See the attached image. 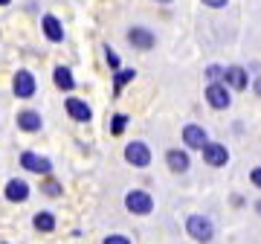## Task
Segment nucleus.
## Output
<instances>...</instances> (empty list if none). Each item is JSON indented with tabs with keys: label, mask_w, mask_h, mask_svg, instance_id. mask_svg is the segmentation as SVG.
<instances>
[{
	"label": "nucleus",
	"mask_w": 261,
	"mask_h": 244,
	"mask_svg": "<svg viewBox=\"0 0 261 244\" xmlns=\"http://www.w3.org/2000/svg\"><path fill=\"white\" fill-rule=\"evenodd\" d=\"M186 233L197 244H209L215 238V224L206 215H189L186 218Z\"/></svg>",
	"instance_id": "nucleus-1"
},
{
	"label": "nucleus",
	"mask_w": 261,
	"mask_h": 244,
	"mask_svg": "<svg viewBox=\"0 0 261 244\" xmlns=\"http://www.w3.org/2000/svg\"><path fill=\"white\" fill-rule=\"evenodd\" d=\"M125 209L134 215H148V212H154V198L145 189H130L125 195Z\"/></svg>",
	"instance_id": "nucleus-2"
},
{
	"label": "nucleus",
	"mask_w": 261,
	"mask_h": 244,
	"mask_svg": "<svg viewBox=\"0 0 261 244\" xmlns=\"http://www.w3.org/2000/svg\"><path fill=\"white\" fill-rule=\"evenodd\" d=\"M125 160L137 169H145V166H151V149L142 140H134L125 145Z\"/></svg>",
	"instance_id": "nucleus-3"
},
{
	"label": "nucleus",
	"mask_w": 261,
	"mask_h": 244,
	"mask_svg": "<svg viewBox=\"0 0 261 244\" xmlns=\"http://www.w3.org/2000/svg\"><path fill=\"white\" fill-rule=\"evenodd\" d=\"M206 102H209V108H215V111H226V108L232 105L229 87H226L224 82H215V85H209V87H206Z\"/></svg>",
	"instance_id": "nucleus-4"
},
{
	"label": "nucleus",
	"mask_w": 261,
	"mask_h": 244,
	"mask_svg": "<svg viewBox=\"0 0 261 244\" xmlns=\"http://www.w3.org/2000/svg\"><path fill=\"white\" fill-rule=\"evenodd\" d=\"M35 76L29 73V70H18L15 79H12V90L18 99H29V96H35Z\"/></svg>",
	"instance_id": "nucleus-5"
},
{
	"label": "nucleus",
	"mask_w": 261,
	"mask_h": 244,
	"mask_svg": "<svg viewBox=\"0 0 261 244\" xmlns=\"http://www.w3.org/2000/svg\"><path fill=\"white\" fill-rule=\"evenodd\" d=\"M183 142H186V149L203 151L206 145H209V134H206L203 125H186V128H183Z\"/></svg>",
	"instance_id": "nucleus-6"
},
{
	"label": "nucleus",
	"mask_w": 261,
	"mask_h": 244,
	"mask_svg": "<svg viewBox=\"0 0 261 244\" xmlns=\"http://www.w3.org/2000/svg\"><path fill=\"white\" fill-rule=\"evenodd\" d=\"M20 166L27 172H35V175H49V172H53V163H49L47 157L35 154V151H23V154H20Z\"/></svg>",
	"instance_id": "nucleus-7"
},
{
	"label": "nucleus",
	"mask_w": 261,
	"mask_h": 244,
	"mask_svg": "<svg viewBox=\"0 0 261 244\" xmlns=\"http://www.w3.org/2000/svg\"><path fill=\"white\" fill-rule=\"evenodd\" d=\"M203 160L209 163V166H215V169H221V166L229 163V151H226L224 142H209V145L203 149Z\"/></svg>",
	"instance_id": "nucleus-8"
},
{
	"label": "nucleus",
	"mask_w": 261,
	"mask_h": 244,
	"mask_svg": "<svg viewBox=\"0 0 261 244\" xmlns=\"http://www.w3.org/2000/svg\"><path fill=\"white\" fill-rule=\"evenodd\" d=\"M128 41H130L137 50H151L154 44H157L154 32H151V29H145V27H130V29H128Z\"/></svg>",
	"instance_id": "nucleus-9"
},
{
	"label": "nucleus",
	"mask_w": 261,
	"mask_h": 244,
	"mask_svg": "<svg viewBox=\"0 0 261 244\" xmlns=\"http://www.w3.org/2000/svg\"><path fill=\"white\" fill-rule=\"evenodd\" d=\"M64 108H67V113H70V119H75V122H90V119H93L90 105L82 102V99H75V96H70V99H67Z\"/></svg>",
	"instance_id": "nucleus-10"
},
{
	"label": "nucleus",
	"mask_w": 261,
	"mask_h": 244,
	"mask_svg": "<svg viewBox=\"0 0 261 244\" xmlns=\"http://www.w3.org/2000/svg\"><path fill=\"white\" fill-rule=\"evenodd\" d=\"M166 163H168V169L174 172V175H183V172H189V166H192L189 151H180V149H168L166 151Z\"/></svg>",
	"instance_id": "nucleus-11"
},
{
	"label": "nucleus",
	"mask_w": 261,
	"mask_h": 244,
	"mask_svg": "<svg viewBox=\"0 0 261 244\" xmlns=\"http://www.w3.org/2000/svg\"><path fill=\"white\" fill-rule=\"evenodd\" d=\"M3 195H6V201H12V204H23L29 198V186H27V180H9L6 183V189H3Z\"/></svg>",
	"instance_id": "nucleus-12"
},
{
	"label": "nucleus",
	"mask_w": 261,
	"mask_h": 244,
	"mask_svg": "<svg viewBox=\"0 0 261 244\" xmlns=\"http://www.w3.org/2000/svg\"><path fill=\"white\" fill-rule=\"evenodd\" d=\"M224 85L226 87H232V90H247V70L244 67H238V64H232V67H226V79H224Z\"/></svg>",
	"instance_id": "nucleus-13"
},
{
	"label": "nucleus",
	"mask_w": 261,
	"mask_h": 244,
	"mask_svg": "<svg viewBox=\"0 0 261 244\" xmlns=\"http://www.w3.org/2000/svg\"><path fill=\"white\" fill-rule=\"evenodd\" d=\"M41 27H44V35H47L53 44L64 41V27H61V20H58L56 15H44V18H41Z\"/></svg>",
	"instance_id": "nucleus-14"
},
{
	"label": "nucleus",
	"mask_w": 261,
	"mask_h": 244,
	"mask_svg": "<svg viewBox=\"0 0 261 244\" xmlns=\"http://www.w3.org/2000/svg\"><path fill=\"white\" fill-rule=\"evenodd\" d=\"M41 113L38 111H20L18 113V128L20 131H27V134H35V131H41Z\"/></svg>",
	"instance_id": "nucleus-15"
},
{
	"label": "nucleus",
	"mask_w": 261,
	"mask_h": 244,
	"mask_svg": "<svg viewBox=\"0 0 261 244\" xmlns=\"http://www.w3.org/2000/svg\"><path fill=\"white\" fill-rule=\"evenodd\" d=\"M53 82H56V87H58V90H73V87H75L73 73H70V67H64V64L53 70Z\"/></svg>",
	"instance_id": "nucleus-16"
},
{
	"label": "nucleus",
	"mask_w": 261,
	"mask_h": 244,
	"mask_svg": "<svg viewBox=\"0 0 261 244\" xmlns=\"http://www.w3.org/2000/svg\"><path fill=\"white\" fill-rule=\"evenodd\" d=\"M134 79H137V70H119V73L113 76V96H119L125 90V85L134 82Z\"/></svg>",
	"instance_id": "nucleus-17"
},
{
	"label": "nucleus",
	"mask_w": 261,
	"mask_h": 244,
	"mask_svg": "<svg viewBox=\"0 0 261 244\" xmlns=\"http://www.w3.org/2000/svg\"><path fill=\"white\" fill-rule=\"evenodd\" d=\"M32 224H35V230H41V233H53V230H56V215H53V212H38V215L32 218Z\"/></svg>",
	"instance_id": "nucleus-18"
},
{
	"label": "nucleus",
	"mask_w": 261,
	"mask_h": 244,
	"mask_svg": "<svg viewBox=\"0 0 261 244\" xmlns=\"http://www.w3.org/2000/svg\"><path fill=\"white\" fill-rule=\"evenodd\" d=\"M206 79H209V85H215V82H224V79H226V67L209 64V67H206Z\"/></svg>",
	"instance_id": "nucleus-19"
},
{
	"label": "nucleus",
	"mask_w": 261,
	"mask_h": 244,
	"mask_svg": "<svg viewBox=\"0 0 261 244\" xmlns=\"http://www.w3.org/2000/svg\"><path fill=\"white\" fill-rule=\"evenodd\" d=\"M125 128H128V116H125V113H113V119H111V134H113V137H119Z\"/></svg>",
	"instance_id": "nucleus-20"
},
{
	"label": "nucleus",
	"mask_w": 261,
	"mask_h": 244,
	"mask_svg": "<svg viewBox=\"0 0 261 244\" xmlns=\"http://www.w3.org/2000/svg\"><path fill=\"white\" fill-rule=\"evenodd\" d=\"M44 195H49V198H56V195H61V183H58V180H47V183H44Z\"/></svg>",
	"instance_id": "nucleus-21"
},
{
	"label": "nucleus",
	"mask_w": 261,
	"mask_h": 244,
	"mask_svg": "<svg viewBox=\"0 0 261 244\" xmlns=\"http://www.w3.org/2000/svg\"><path fill=\"white\" fill-rule=\"evenodd\" d=\"M105 58H108V64H111V70H116V73L122 70V67H119V56H116V53H113L111 47H105Z\"/></svg>",
	"instance_id": "nucleus-22"
},
{
	"label": "nucleus",
	"mask_w": 261,
	"mask_h": 244,
	"mask_svg": "<svg viewBox=\"0 0 261 244\" xmlns=\"http://www.w3.org/2000/svg\"><path fill=\"white\" fill-rule=\"evenodd\" d=\"M102 244H130V238L128 235H119V233H113V235H108Z\"/></svg>",
	"instance_id": "nucleus-23"
},
{
	"label": "nucleus",
	"mask_w": 261,
	"mask_h": 244,
	"mask_svg": "<svg viewBox=\"0 0 261 244\" xmlns=\"http://www.w3.org/2000/svg\"><path fill=\"white\" fill-rule=\"evenodd\" d=\"M250 183H252V186H258V189H261V166H255V169L250 172Z\"/></svg>",
	"instance_id": "nucleus-24"
},
{
	"label": "nucleus",
	"mask_w": 261,
	"mask_h": 244,
	"mask_svg": "<svg viewBox=\"0 0 261 244\" xmlns=\"http://www.w3.org/2000/svg\"><path fill=\"white\" fill-rule=\"evenodd\" d=\"M206 6H209V9H224L226 3H229V0H203Z\"/></svg>",
	"instance_id": "nucleus-25"
},
{
	"label": "nucleus",
	"mask_w": 261,
	"mask_h": 244,
	"mask_svg": "<svg viewBox=\"0 0 261 244\" xmlns=\"http://www.w3.org/2000/svg\"><path fill=\"white\" fill-rule=\"evenodd\" d=\"M252 90H255V96H261V76L252 82Z\"/></svg>",
	"instance_id": "nucleus-26"
},
{
	"label": "nucleus",
	"mask_w": 261,
	"mask_h": 244,
	"mask_svg": "<svg viewBox=\"0 0 261 244\" xmlns=\"http://www.w3.org/2000/svg\"><path fill=\"white\" fill-rule=\"evenodd\" d=\"M255 212H258V215H261V198H258V201H255Z\"/></svg>",
	"instance_id": "nucleus-27"
},
{
	"label": "nucleus",
	"mask_w": 261,
	"mask_h": 244,
	"mask_svg": "<svg viewBox=\"0 0 261 244\" xmlns=\"http://www.w3.org/2000/svg\"><path fill=\"white\" fill-rule=\"evenodd\" d=\"M6 3H12V0H0V6H6Z\"/></svg>",
	"instance_id": "nucleus-28"
},
{
	"label": "nucleus",
	"mask_w": 261,
	"mask_h": 244,
	"mask_svg": "<svg viewBox=\"0 0 261 244\" xmlns=\"http://www.w3.org/2000/svg\"><path fill=\"white\" fill-rule=\"evenodd\" d=\"M157 3H171V0H157Z\"/></svg>",
	"instance_id": "nucleus-29"
},
{
	"label": "nucleus",
	"mask_w": 261,
	"mask_h": 244,
	"mask_svg": "<svg viewBox=\"0 0 261 244\" xmlns=\"http://www.w3.org/2000/svg\"><path fill=\"white\" fill-rule=\"evenodd\" d=\"M3 244H6V241H3Z\"/></svg>",
	"instance_id": "nucleus-30"
}]
</instances>
